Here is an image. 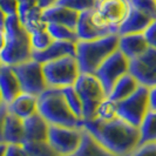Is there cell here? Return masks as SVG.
I'll use <instances>...</instances> for the list:
<instances>
[{
  "mask_svg": "<svg viewBox=\"0 0 156 156\" xmlns=\"http://www.w3.org/2000/svg\"><path fill=\"white\" fill-rule=\"evenodd\" d=\"M140 86V82L130 73H127L122 78L117 80V82L114 85L112 92L107 98H109L110 100L115 102H120L130 96Z\"/></svg>",
  "mask_w": 156,
  "mask_h": 156,
  "instance_id": "603a6c76",
  "label": "cell"
},
{
  "mask_svg": "<svg viewBox=\"0 0 156 156\" xmlns=\"http://www.w3.org/2000/svg\"><path fill=\"white\" fill-rule=\"evenodd\" d=\"M44 74L48 87L60 88L74 86L81 70L74 55L63 56L53 61L42 63Z\"/></svg>",
  "mask_w": 156,
  "mask_h": 156,
  "instance_id": "5b68a950",
  "label": "cell"
},
{
  "mask_svg": "<svg viewBox=\"0 0 156 156\" xmlns=\"http://www.w3.org/2000/svg\"><path fill=\"white\" fill-rule=\"evenodd\" d=\"M7 109L11 114L25 120L38 113V96L21 92L13 101L8 103Z\"/></svg>",
  "mask_w": 156,
  "mask_h": 156,
  "instance_id": "d6986e66",
  "label": "cell"
},
{
  "mask_svg": "<svg viewBox=\"0 0 156 156\" xmlns=\"http://www.w3.org/2000/svg\"><path fill=\"white\" fill-rule=\"evenodd\" d=\"M56 4L70 8L78 13H82L94 9L96 7L98 0H58Z\"/></svg>",
  "mask_w": 156,
  "mask_h": 156,
  "instance_id": "4dcf8cb0",
  "label": "cell"
},
{
  "mask_svg": "<svg viewBox=\"0 0 156 156\" xmlns=\"http://www.w3.org/2000/svg\"><path fill=\"white\" fill-rule=\"evenodd\" d=\"M19 0H0V8L7 16H18Z\"/></svg>",
  "mask_w": 156,
  "mask_h": 156,
  "instance_id": "836d02e7",
  "label": "cell"
},
{
  "mask_svg": "<svg viewBox=\"0 0 156 156\" xmlns=\"http://www.w3.org/2000/svg\"><path fill=\"white\" fill-rule=\"evenodd\" d=\"M4 156H28L23 144H6Z\"/></svg>",
  "mask_w": 156,
  "mask_h": 156,
  "instance_id": "d590c367",
  "label": "cell"
},
{
  "mask_svg": "<svg viewBox=\"0 0 156 156\" xmlns=\"http://www.w3.org/2000/svg\"><path fill=\"white\" fill-rule=\"evenodd\" d=\"M140 143L156 142V110H149L140 126Z\"/></svg>",
  "mask_w": 156,
  "mask_h": 156,
  "instance_id": "d4e9b609",
  "label": "cell"
},
{
  "mask_svg": "<svg viewBox=\"0 0 156 156\" xmlns=\"http://www.w3.org/2000/svg\"><path fill=\"white\" fill-rule=\"evenodd\" d=\"M42 12L44 9L39 6L38 0H19L18 18L30 33L45 30L47 27Z\"/></svg>",
  "mask_w": 156,
  "mask_h": 156,
  "instance_id": "4fadbf2b",
  "label": "cell"
},
{
  "mask_svg": "<svg viewBox=\"0 0 156 156\" xmlns=\"http://www.w3.org/2000/svg\"><path fill=\"white\" fill-rule=\"evenodd\" d=\"M38 113L49 125L83 128V120L79 119L68 107L62 89L48 87L38 96Z\"/></svg>",
  "mask_w": 156,
  "mask_h": 156,
  "instance_id": "3957f363",
  "label": "cell"
},
{
  "mask_svg": "<svg viewBox=\"0 0 156 156\" xmlns=\"http://www.w3.org/2000/svg\"><path fill=\"white\" fill-rule=\"evenodd\" d=\"M130 11L129 0H98L93 18L99 26L117 33Z\"/></svg>",
  "mask_w": 156,
  "mask_h": 156,
  "instance_id": "52a82bcc",
  "label": "cell"
},
{
  "mask_svg": "<svg viewBox=\"0 0 156 156\" xmlns=\"http://www.w3.org/2000/svg\"><path fill=\"white\" fill-rule=\"evenodd\" d=\"M5 149H6V143H0V156L5 155Z\"/></svg>",
  "mask_w": 156,
  "mask_h": 156,
  "instance_id": "b9f144b4",
  "label": "cell"
},
{
  "mask_svg": "<svg viewBox=\"0 0 156 156\" xmlns=\"http://www.w3.org/2000/svg\"><path fill=\"white\" fill-rule=\"evenodd\" d=\"M5 44H6V38H5V32L4 30H0V54L5 47Z\"/></svg>",
  "mask_w": 156,
  "mask_h": 156,
  "instance_id": "ab89813d",
  "label": "cell"
},
{
  "mask_svg": "<svg viewBox=\"0 0 156 156\" xmlns=\"http://www.w3.org/2000/svg\"><path fill=\"white\" fill-rule=\"evenodd\" d=\"M79 16H80V13L70 9V8L61 6L59 4H55L51 7L45 8L42 12V16H44V20L46 23L65 25L73 30H75V27H76Z\"/></svg>",
  "mask_w": 156,
  "mask_h": 156,
  "instance_id": "2e32d148",
  "label": "cell"
},
{
  "mask_svg": "<svg viewBox=\"0 0 156 156\" xmlns=\"http://www.w3.org/2000/svg\"><path fill=\"white\" fill-rule=\"evenodd\" d=\"M23 144L28 156H60L48 141H26Z\"/></svg>",
  "mask_w": 156,
  "mask_h": 156,
  "instance_id": "4316f807",
  "label": "cell"
},
{
  "mask_svg": "<svg viewBox=\"0 0 156 156\" xmlns=\"http://www.w3.org/2000/svg\"><path fill=\"white\" fill-rule=\"evenodd\" d=\"M128 156H156V142L140 143Z\"/></svg>",
  "mask_w": 156,
  "mask_h": 156,
  "instance_id": "d6a6232c",
  "label": "cell"
},
{
  "mask_svg": "<svg viewBox=\"0 0 156 156\" xmlns=\"http://www.w3.org/2000/svg\"><path fill=\"white\" fill-rule=\"evenodd\" d=\"M76 54V42L72 41H58L54 40L51 46L41 52H33L32 59L37 60L41 63L53 61L63 56Z\"/></svg>",
  "mask_w": 156,
  "mask_h": 156,
  "instance_id": "9a60e30c",
  "label": "cell"
},
{
  "mask_svg": "<svg viewBox=\"0 0 156 156\" xmlns=\"http://www.w3.org/2000/svg\"><path fill=\"white\" fill-rule=\"evenodd\" d=\"M132 7L156 20V2L155 0H129Z\"/></svg>",
  "mask_w": 156,
  "mask_h": 156,
  "instance_id": "1f68e13d",
  "label": "cell"
},
{
  "mask_svg": "<svg viewBox=\"0 0 156 156\" xmlns=\"http://www.w3.org/2000/svg\"><path fill=\"white\" fill-rule=\"evenodd\" d=\"M25 142L26 141H47L49 123L39 113L23 120Z\"/></svg>",
  "mask_w": 156,
  "mask_h": 156,
  "instance_id": "44dd1931",
  "label": "cell"
},
{
  "mask_svg": "<svg viewBox=\"0 0 156 156\" xmlns=\"http://www.w3.org/2000/svg\"><path fill=\"white\" fill-rule=\"evenodd\" d=\"M46 28L54 40H58V41H72V42H78L79 41L76 31L68 27V26L59 25V23H47Z\"/></svg>",
  "mask_w": 156,
  "mask_h": 156,
  "instance_id": "484cf974",
  "label": "cell"
},
{
  "mask_svg": "<svg viewBox=\"0 0 156 156\" xmlns=\"http://www.w3.org/2000/svg\"><path fill=\"white\" fill-rule=\"evenodd\" d=\"M155 2H156V0H155Z\"/></svg>",
  "mask_w": 156,
  "mask_h": 156,
  "instance_id": "f6af8a7d",
  "label": "cell"
},
{
  "mask_svg": "<svg viewBox=\"0 0 156 156\" xmlns=\"http://www.w3.org/2000/svg\"><path fill=\"white\" fill-rule=\"evenodd\" d=\"M74 87L82 101L83 121H92L96 116L99 106L107 98L101 82L94 74L81 73Z\"/></svg>",
  "mask_w": 156,
  "mask_h": 156,
  "instance_id": "8992f818",
  "label": "cell"
},
{
  "mask_svg": "<svg viewBox=\"0 0 156 156\" xmlns=\"http://www.w3.org/2000/svg\"><path fill=\"white\" fill-rule=\"evenodd\" d=\"M75 31L79 41H89V40L100 39L109 34H115V32H113L112 30L101 27L95 23L93 18V9L80 13Z\"/></svg>",
  "mask_w": 156,
  "mask_h": 156,
  "instance_id": "5bb4252c",
  "label": "cell"
},
{
  "mask_svg": "<svg viewBox=\"0 0 156 156\" xmlns=\"http://www.w3.org/2000/svg\"><path fill=\"white\" fill-rule=\"evenodd\" d=\"M149 110H156V85L148 87Z\"/></svg>",
  "mask_w": 156,
  "mask_h": 156,
  "instance_id": "74e56055",
  "label": "cell"
},
{
  "mask_svg": "<svg viewBox=\"0 0 156 156\" xmlns=\"http://www.w3.org/2000/svg\"><path fill=\"white\" fill-rule=\"evenodd\" d=\"M151 21H153V19L150 16H146L144 13L135 9L130 5V11H129L127 18L125 19V21L119 27L117 34L123 35V34L143 33L147 30V27L151 23Z\"/></svg>",
  "mask_w": 156,
  "mask_h": 156,
  "instance_id": "ffe728a7",
  "label": "cell"
},
{
  "mask_svg": "<svg viewBox=\"0 0 156 156\" xmlns=\"http://www.w3.org/2000/svg\"><path fill=\"white\" fill-rule=\"evenodd\" d=\"M0 92L6 105L13 101L21 93L19 80L12 66H7L5 63L0 67Z\"/></svg>",
  "mask_w": 156,
  "mask_h": 156,
  "instance_id": "ac0fdd59",
  "label": "cell"
},
{
  "mask_svg": "<svg viewBox=\"0 0 156 156\" xmlns=\"http://www.w3.org/2000/svg\"><path fill=\"white\" fill-rule=\"evenodd\" d=\"M12 68L16 74L23 93L39 96L44 90L48 88L44 74L42 63L39 61L30 59L25 62L12 66Z\"/></svg>",
  "mask_w": 156,
  "mask_h": 156,
  "instance_id": "ba28073f",
  "label": "cell"
},
{
  "mask_svg": "<svg viewBox=\"0 0 156 156\" xmlns=\"http://www.w3.org/2000/svg\"><path fill=\"white\" fill-rule=\"evenodd\" d=\"M148 112V87L142 85L130 96L117 102V116L137 128H140Z\"/></svg>",
  "mask_w": 156,
  "mask_h": 156,
  "instance_id": "9c48e42d",
  "label": "cell"
},
{
  "mask_svg": "<svg viewBox=\"0 0 156 156\" xmlns=\"http://www.w3.org/2000/svg\"><path fill=\"white\" fill-rule=\"evenodd\" d=\"M143 34L149 47H153L156 49V20L151 21V23L147 27V30L143 32Z\"/></svg>",
  "mask_w": 156,
  "mask_h": 156,
  "instance_id": "e575fe53",
  "label": "cell"
},
{
  "mask_svg": "<svg viewBox=\"0 0 156 156\" xmlns=\"http://www.w3.org/2000/svg\"><path fill=\"white\" fill-rule=\"evenodd\" d=\"M4 105H6V103L4 102V99H2V95H1V92H0V107H1V106H4Z\"/></svg>",
  "mask_w": 156,
  "mask_h": 156,
  "instance_id": "7bdbcfd3",
  "label": "cell"
},
{
  "mask_svg": "<svg viewBox=\"0 0 156 156\" xmlns=\"http://www.w3.org/2000/svg\"><path fill=\"white\" fill-rule=\"evenodd\" d=\"M63 96L66 99V102L68 105L70 110L81 120H83V107H82V101L80 99V95L78 94L76 89L74 86L65 87L62 88Z\"/></svg>",
  "mask_w": 156,
  "mask_h": 156,
  "instance_id": "83f0119b",
  "label": "cell"
},
{
  "mask_svg": "<svg viewBox=\"0 0 156 156\" xmlns=\"http://www.w3.org/2000/svg\"><path fill=\"white\" fill-rule=\"evenodd\" d=\"M4 32L6 44L0 54L2 63L16 66L32 59L31 34L20 23L18 16H7Z\"/></svg>",
  "mask_w": 156,
  "mask_h": 156,
  "instance_id": "7a4b0ae2",
  "label": "cell"
},
{
  "mask_svg": "<svg viewBox=\"0 0 156 156\" xmlns=\"http://www.w3.org/2000/svg\"><path fill=\"white\" fill-rule=\"evenodd\" d=\"M23 142H25L23 120L8 112L4 123V143L23 144Z\"/></svg>",
  "mask_w": 156,
  "mask_h": 156,
  "instance_id": "7402d4cb",
  "label": "cell"
},
{
  "mask_svg": "<svg viewBox=\"0 0 156 156\" xmlns=\"http://www.w3.org/2000/svg\"><path fill=\"white\" fill-rule=\"evenodd\" d=\"M38 2H39V6L42 9H45V8H48L51 7V6H53L55 5L56 2H58V0H38Z\"/></svg>",
  "mask_w": 156,
  "mask_h": 156,
  "instance_id": "f35d334b",
  "label": "cell"
},
{
  "mask_svg": "<svg viewBox=\"0 0 156 156\" xmlns=\"http://www.w3.org/2000/svg\"><path fill=\"white\" fill-rule=\"evenodd\" d=\"M2 65H4V63H2V61H1V59H0V67H1Z\"/></svg>",
  "mask_w": 156,
  "mask_h": 156,
  "instance_id": "ee69618b",
  "label": "cell"
},
{
  "mask_svg": "<svg viewBox=\"0 0 156 156\" xmlns=\"http://www.w3.org/2000/svg\"><path fill=\"white\" fill-rule=\"evenodd\" d=\"M117 116V102L110 100L109 98H106L99 108L96 110V116L95 119L102 120V121H108ZM94 119V120H95Z\"/></svg>",
  "mask_w": 156,
  "mask_h": 156,
  "instance_id": "f546056e",
  "label": "cell"
},
{
  "mask_svg": "<svg viewBox=\"0 0 156 156\" xmlns=\"http://www.w3.org/2000/svg\"><path fill=\"white\" fill-rule=\"evenodd\" d=\"M7 105H4L0 107V143H4V123H5V117L7 115Z\"/></svg>",
  "mask_w": 156,
  "mask_h": 156,
  "instance_id": "8d00e7d4",
  "label": "cell"
},
{
  "mask_svg": "<svg viewBox=\"0 0 156 156\" xmlns=\"http://www.w3.org/2000/svg\"><path fill=\"white\" fill-rule=\"evenodd\" d=\"M109 150L105 148L99 141L94 137L90 133H88L83 128L82 133V140L79 146L76 153L74 154L75 156H109Z\"/></svg>",
  "mask_w": 156,
  "mask_h": 156,
  "instance_id": "cb8c5ba5",
  "label": "cell"
},
{
  "mask_svg": "<svg viewBox=\"0 0 156 156\" xmlns=\"http://www.w3.org/2000/svg\"><path fill=\"white\" fill-rule=\"evenodd\" d=\"M129 62L130 60L121 51L117 49L113 54H110L95 70L94 75L101 82L107 96L110 94L117 80L122 78L125 74L129 73Z\"/></svg>",
  "mask_w": 156,
  "mask_h": 156,
  "instance_id": "30bf717a",
  "label": "cell"
},
{
  "mask_svg": "<svg viewBox=\"0 0 156 156\" xmlns=\"http://www.w3.org/2000/svg\"><path fill=\"white\" fill-rule=\"evenodd\" d=\"M6 19H7V16L1 11L0 8V30H4V26H5V23H6Z\"/></svg>",
  "mask_w": 156,
  "mask_h": 156,
  "instance_id": "60d3db41",
  "label": "cell"
},
{
  "mask_svg": "<svg viewBox=\"0 0 156 156\" xmlns=\"http://www.w3.org/2000/svg\"><path fill=\"white\" fill-rule=\"evenodd\" d=\"M148 48L149 45L143 33L119 35V51H121L129 60L140 56Z\"/></svg>",
  "mask_w": 156,
  "mask_h": 156,
  "instance_id": "e0dca14e",
  "label": "cell"
},
{
  "mask_svg": "<svg viewBox=\"0 0 156 156\" xmlns=\"http://www.w3.org/2000/svg\"><path fill=\"white\" fill-rule=\"evenodd\" d=\"M83 128L49 125L47 141L60 156L74 155L82 140Z\"/></svg>",
  "mask_w": 156,
  "mask_h": 156,
  "instance_id": "8fae6325",
  "label": "cell"
},
{
  "mask_svg": "<svg viewBox=\"0 0 156 156\" xmlns=\"http://www.w3.org/2000/svg\"><path fill=\"white\" fill-rule=\"evenodd\" d=\"M129 73L140 85L151 87L156 85V49L149 47L140 56L130 60Z\"/></svg>",
  "mask_w": 156,
  "mask_h": 156,
  "instance_id": "7c38bea8",
  "label": "cell"
},
{
  "mask_svg": "<svg viewBox=\"0 0 156 156\" xmlns=\"http://www.w3.org/2000/svg\"><path fill=\"white\" fill-rule=\"evenodd\" d=\"M83 128L102 146L117 156H128L140 144V128L128 123L121 117L108 121H83Z\"/></svg>",
  "mask_w": 156,
  "mask_h": 156,
  "instance_id": "6da1fadb",
  "label": "cell"
},
{
  "mask_svg": "<svg viewBox=\"0 0 156 156\" xmlns=\"http://www.w3.org/2000/svg\"><path fill=\"white\" fill-rule=\"evenodd\" d=\"M30 34H31V46L33 52L45 51L54 41V39L52 38V35L48 33L47 28L40 30V31H35L33 32V33H30Z\"/></svg>",
  "mask_w": 156,
  "mask_h": 156,
  "instance_id": "f1b7e54d",
  "label": "cell"
},
{
  "mask_svg": "<svg viewBox=\"0 0 156 156\" xmlns=\"http://www.w3.org/2000/svg\"><path fill=\"white\" fill-rule=\"evenodd\" d=\"M119 49V34H109L103 38L76 42V54L81 73L94 74L110 54Z\"/></svg>",
  "mask_w": 156,
  "mask_h": 156,
  "instance_id": "277c9868",
  "label": "cell"
}]
</instances>
